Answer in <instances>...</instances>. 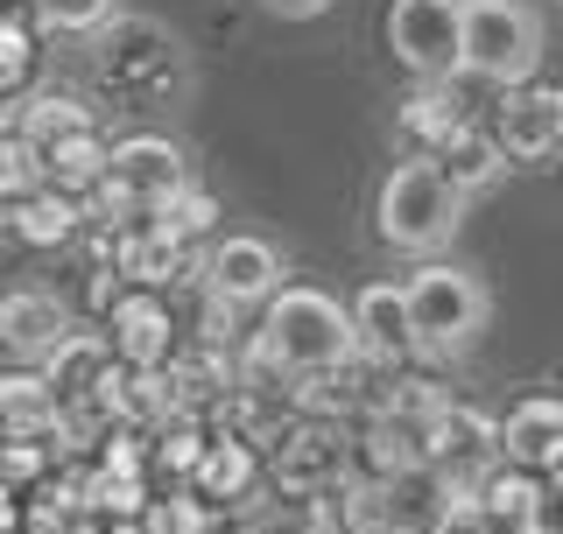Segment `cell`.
<instances>
[{"mask_svg":"<svg viewBox=\"0 0 563 534\" xmlns=\"http://www.w3.org/2000/svg\"><path fill=\"white\" fill-rule=\"evenodd\" d=\"M352 359V316L339 296L324 289H282L268 310H261L254 337H246V359H240V380L254 387L261 372L282 387L310 380V372H331Z\"/></svg>","mask_w":563,"mask_h":534,"instance_id":"obj_1","label":"cell"},{"mask_svg":"<svg viewBox=\"0 0 563 534\" xmlns=\"http://www.w3.org/2000/svg\"><path fill=\"white\" fill-rule=\"evenodd\" d=\"M401 296H409V324H416V359L422 366L457 359V352L486 331V289L451 260H422L416 275L401 281Z\"/></svg>","mask_w":563,"mask_h":534,"instance_id":"obj_2","label":"cell"},{"mask_svg":"<svg viewBox=\"0 0 563 534\" xmlns=\"http://www.w3.org/2000/svg\"><path fill=\"white\" fill-rule=\"evenodd\" d=\"M457 35H465V70L500 92L542 78V22L528 0H457Z\"/></svg>","mask_w":563,"mask_h":534,"instance_id":"obj_3","label":"cell"},{"mask_svg":"<svg viewBox=\"0 0 563 534\" xmlns=\"http://www.w3.org/2000/svg\"><path fill=\"white\" fill-rule=\"evenodd\" d=\"M457 219H465V204L451 198V183L437 176V163H401L380 183V204H374L380 240L395 246V254H416V260L444 254L457 240Z\"/></svg>","mask_w":563,"mask_h":534,"instance_id":"obj_4","label":"cell"},{"mask_svg":"<svg viewBox=\"0 0 563 534\" xmlns=\"http://www.w3.org/2000/svg\"><path fill=\"white\" fill-rule=\"evenodd\" d=\"M99 85H106V99H120V105H169V99H184V85H190L184 43H176L163 22H120V29H106Z\"/></svg>","mask_w":563,"mask_h":534,"instance_id":"obj_5","label":"cell"},{"mask_svg":"<svg viewBox=\"0 0 563 534\" xmlns=\"http://www.w3.org/2000/svg\"><path fill=\"white\" fill-rule=\"evenodd\" d=\"M261 471H268V486L282 492V500L317 507V500H331V492L352 478V430L296 415L289 430L268 443V465H261Z\"/></svg>","mask_w":563,"mask_h":534,"instance_id":"obj_6","label":"cell"},{"mask_svg":"<svg viewBox=\"0 0 563 534\" xmlns=\"http://www.w3.org/2000/svg\"><path fill=\"white\" fill-rule=\"evenodd\" d=\"M387 49L401 57L416 85L465 78V35H457V0H395L387 8Z\"/></svg>","mask_w":563,"mask_h":534,"instance_id":"obj_7","label":"cell"},{"mask_svg":"<svg viewBox=\"0 0 563 534\" xmlns=\"http://www.w3.org/2000/svg\"><path fill=\"white\" fill-rule=\"evenodd\" d=\"M486 134L500 141L507 169L515 163H556L563 155V85L556 78H528L515 92H500Z\"/></svg>","mask_w":563,"mask_h":534,"instance_id":"obj_8","label":"cell"},{"mask_svg":"<svg viewBox=\"0 0 563 534\" xmlns=\"http://www.w3.org/2000/svg\"><path fill=\"white\" fill-rule=\"evenodd\" d=\"M282 289H289V281H282V254H275L261 233H233V240L211 246V260H205V296L233 302V310H268Z\"/></svg>","mask_w":563,"mask_h":534,"instance_id":"obj_9","label":"cell"},{"mask_svg":"<svg viewBox=\"0 0 563 534\" xmlns=\"http://www.w3.org/2000/svg\"><path fill=\"white\" fill-rule=\"evenodd\" d=\"M352 316V352H360L366 366H401L416 359V324H409V296H401V281H366L360 296L345 302Z\"/></svg>","mask_w":563,"mask_h":534,"instance_id":"obj_10","label":"cell"},{"mask_svg":"<svg viewBox=\"0 0 563 534\" xmlns=\"http://www.w3.org/2000/svg\"><path fill=\"white\" fill-rule=\"evenodd\" d=\"M106 176H113V183L128 190L141 211L163 204L169 190H184V183H190L184 148H176L169 134H120V141H106Z\"/></svg>","mask_w":563,"mask_h":534,"instance_id":"obj_11","label":"cell"},{"mask_svg":"<svg viewBox=\"0 0 563 534\" xmlns=\"http://www.w3.org/2000/svg\"><path fill=\"white\" fill-rule=\"evenodd\" d=\"M106 345H113L120 366H169L176 359V310H169V296L120 289V302L106 310Z\"/></svg>","mask_w":563,"mask_h":534,"instance_id":"obj_12","label":"cell"},{"mask_svg":"<svg viewBox=\"0 0 563 534\" xmlns=\"http://www.w3.org/2000/svg\"><path fill=\"white\" fill-rule=\"evenodd\" d=\"M106 275L120 281V289H141V296H169L176 281L190 275V254L184 246H169L155 233L148 219L128 225V233H113V254H106Z\"/></svg>","mask_w":563,"mask_h":534,"instance_id":"obj_13","label":"cell"},{"mask_svg":"<svg viewBox=\"0 0 563 534\" xmlns=\"http://www.w3.org/2000/svg\"><path fill=\"white\" fill-rule=\"evenodd\" d=\"M64 337H70L64 296H49V289H8L0 296V345H8L22 366H43Z\"/></svg>","mask_w":563,"mask_h":534,"instance_id":"obj_14","label":"cell"},{"mask_svg":"<svg viewBox=\"0 0 563 534\" xmlns=\"http://www.w3.org/2000/svg\"><path fill=\"white\" fill-rule=\"evenodd\" d=\"M556 450H563V394H521L500 415V465L542 478Z\"/></svg>","mask_w":563,"mask_h":534,"instance_id":"obj_15","label":"cell"},{"mask_svg":"<svg viewBox=\"0 0 563 534\" xmlns=\"http://www.w3.org/2000/svg\"><path fill=\"white\" fill-rule=\"evenodd\" d=\"M437 176L451 183V198L457 204H472V198H493V190L507 183V155H500V141L486 134V120H472V127H457L444 148L430 155Z\"/></svg>","mask_w":563,"mask_h":534,"instance_id":"obj_16","label":"cell"},{"mask_svg":"<svg viewBox=\"0 0 563 534\" xmlns=\"http://www.w3.org/2000/svg\"><path fill=\"white\" fill-rule=\"evenodd\" d=\"M254 486H261V450H246V443H225V436H211L205 457H198V471L184 478V492H190V500H205L211 513L254 500Z\"/></svg>","mask_w":563,"mask_h":534,"instance_id":"obj_17","label":"cell"},{"mask_svg":"<svg viewBox=\"0 0 563 534\" xmlns=\"http://www.w3.org/2000/svg\"><path fill=\"white\" fill-rule=\"evenodd\" d=\"M395 127H401V141L416 148V163H430V155L444 148L457 127H472V105L457 99V78H451V85H416V92L401 99Z\"/></svg>","mask_w":563,"mask_h":534,"instance_id":"obj_18","label":"cell"},{"mask_svg":"<svg viewBox=\"0 0 563 534\" xmlns=\"http://www.w3.org/2000/svg\"><path fill=\"white\" fill-rule=\"evenodd\" d=\"M184 415L176 408V387H169V366H113V422L120 430H169V422Z\"/></svg>","mask_w":563,"mask_h":534,"instance_id":"obj_19","label":"cell"},{"mask_svg":"<svg viewBox=\"0 0 563 534\" xmlns=\"http://www.w3.org/2000/svg\"><path fill=\"white\" fill-rule=\"evenodd\" d=\"M113 366L120 359H113V345H106V331H70L35 372L49 380V394H57V401H78V394H99V387L113 380Z\"/></svg>","mask_w":563,"mask_h":534,"instance_id":"obj_20","label":"cell"},{"mask_svg":"<svg viewBox=\"0 0 563 534\" xmlns=\"http://www.w3.org/2000/svg\"><path fill=\"white\" fill-rule=\"evenodd\" d=\"M0 436H57V394L35 366L0 372Z\"/></svg>","mask_w":563,"mask_h":534,"instance_id":"obj_21","label":"cell"},{"mask_svg":"<svg viewBox=\"0 0 563 534\" xmlns=\"http://www.w3.org/2000/svg\"><path fill=\"white\" fill-rule=\"evenodd\" d=\"M8 233L22 240V246H35V254H49V246H70L85 233V211H78V198H64V190H35V198H22L8 211Z\"/></svg>","mask_w":563,"mask_h":534,"instance_id":"obj_22","label":"cell"},{"mask_svg":"<svg viewBox=\"0 0 563 534\" xmlns=\"http://www.w3.org/2000/svg\"><path fill=\"white\" fill-rule=\"evenodd\" d=\"M14 134L43 155V148H57V141H70V134H92V105L70 99V92H29L22 105H14Z\"/></svg>","mask_w":563,"mask_h":534,"instance_id":"obj_23","label":"cell"},{"mask_svg":"<svg viewBox=\"0 0 563 534\" xmlns=\"http://www.w3.org/2000/svg\"><path fill=\"white\" fill-rule=\"evenodd\" d=\"M542 478L536 471H515V465H493L486 478H479V521H493V527H521V521H542Z\"/></svg>","mask_w":563,"mask_h":534,"instance_id":"obj_24","label":"cell"},{"mask_svg":"<svg viewBox=\"0 0 563 534\" xmlns=\"http://www.w3.org/2000/svg\"><path fill=\"white\" fill-rule=\"evenodd\" d=\"M148 225H155L169 246L198 254V246L219 233V198H211V190H198V183H184V190H169L163 204H148Z\"/></svg>","mask_w":563,"mask_h":534,"instance_id":"obj_25","label":"cell"},{"mask_svg":"<svg viewBox=\"0 0 563 534\" xmlns=\"http://www.w3.org/2000/svg\"><path fill=\"white\" fill-rule=\"evenodd\" d=\"M43 183L64 190V198H92V190L106 183V141H99V127L70 134V141H57V148H43Z\"/></svg>","mask_w":563,"mask_h":534,"instance_id":"obj_26","label":"cell"},{"mask_svg":"<svg viewBox=\"0 0 563 534\" xmlns=\"http://www.w3.org/2000/svg\"><path fill=\"white\" fill-rule=\"evenodd\" d=\"M35 29L22 14H0V105H22L29 99V78H35Z\"/></svg>","mask_w":563,"mask_h":534,"instance_id":"obj_27","label":"cell"},{"mask_svg":"<svg viewBox=\"0 0 563 534\" xmlns=\"http://www.w3.org/2000/svg\"><path fill=\"white\" fill-rule=\"evenodd\" d=\"M49 471H57V443H43V436H0V486H8V492H35Z\"/></svg>","mask_w":563,"mask_h":534,"instance_id":"obj_28","label":"cell"},{"mask_svg":"<svg viewBox=\"0 0 563 534\" xmlns=\"http://www.w3.org/2000/svg\"><path fill=\"white\" fill-rule=\"evenodd\" d=\"M35 190H43V155H35L14 127H0V204L14 211L22 198H35Z\"/></svg>","mask_w":563,"mask_h":534,"instance_id":"obj_29","label":"cell"},{"mask_svg":"<svg viewBox=\"0 0 563 534\" xmlns=\"http://www.w3.org/2000/svg\"><path fill=\"white\" fill-rule=\"evenodd\" d=\"M35 22L57 35H92L113 22V0H35Z\"/></svg>","mask_w":563,"mask_h":534,"instance_id":"obj_30","label":"cell"},{"mask_svg":"<svg viewBox=\"0 0 563 534\" xmlns=\"http://www.w3.org/2000/svg\"><path fill=\"white\" fill-rule=\"evenodd\" d=\"M0 534H22V492L0 486Z\"/></svg>","mask_w":563,"mask_h":534,"instance_id":"obj_31","label":"cell"},{"mask_svg":"<svg viewBox=\"0 0 563 534\" xmlns=\"http://www.w3.org/2000/svg\"><path fill=\"white\" fill-rule=\"evenodd\" d=\"M268 8H275V14H324L331 0H268Z\"/></svg>","mask_w":563,"mask_h":534,"instance_id":"obj_32","label":"cell"},{"mask_svg":"<svg viewBox=\"0 0 563 534\" xmlns=\"http://www.w3.org/2000/svg\"><path fill=\"white\" fill-rule=\"evenodd\" d=\"M542 492H556V500H563V450L550 457V465H542Z\"/></svg>","mask_w":563,"mask_h":534,"instance_id":"obj_33","label":"cell"},{"mask_svg":"<svg viewBox=\"0 0 563 534\" xmlns=\"http://www.w3.org/2000/svg\"><path fill=\"white\" fill-rule=\"evenodd\" d=\"M507 534H556V521H521V527H507Z\"/></svg>","mask_w":563,"mask_h":534,"instance_id":"obj_34","label":"cell"},{"mask_svg":"<svg viewBox=\"0 0 563 534\" xmlns=\"http://www.w3.org/2000/svg\"><path fill=\"white\" fill-rule=\"evenodd\" d=\"M0 225H8V204H0Z\"/></svg>","mask_w":563,"mask_h":534,"instance_id":"obj_35","label":"cell"},{"mask_svg":"<svg viewBox=\"0 0 563 534\" xmlns=\"http://www.w3.org/2000/svg\"><path fill=\"white\" fill-rule=\"evenodd\" d=\"M556 394H563V380H556Z\"/></svg>","mask_w":563,"mask_h":534,"instance_id":"obj_36","label":"cell"},{"mask_svg":"<svg viewBox=\"0 0 563 534\" xmlns=\"http://www.w3.org/2000/svg\"><path fill=\"white\" fill-rule=\"evenodd\" d=\"M556 534H563V521H556Z\"/></svg>","mask_w":563,"mask_h":534,"instance_id":"obj_37","label":"cell"}]
</instances>
